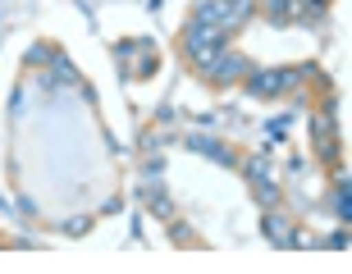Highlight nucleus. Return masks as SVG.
Wrapping results in <instances>:
<instances>
[{"mask_svg": "<svg viewBox=\"0 0 352 274\" xmlns=\"http://www.w3.org/2000/svg\"><path fill=\"white\" fill-rule=\"evenodd\" d=\"M302 78H307V69H256L252 65V73L243 78V87H248L252 101H274V96L298 91Z\"/></svg>", "mask_w": 352, "mask_h": 274, "instance_id": "f257e3e1", "label": "nucleus"}, {"mask_svg": "<svg viewBox=\"0 0 352 274\" xmlns=\"http://www.w3.org/2000/svg\"><path fill=\"white\" fill-rule=\"evenodd\" d=\"M248 73H252V60H248V55H238V51H224L220 60L210 65V73H206V78H210V82H220V87H224V82H243Z\"/></svg>", "mask_w": 352, "mask_h": 274, "instance_id": "f03ea898", "label": "nucleus"}, {"mask_svg": "<svg viewBox=\"0 0 352 274\" xmlns=\"http://www.w3.org/2000/svg\"><path fill=\"white\" fill-rule=\"evenodd\" d=\"M183 146H188V151H201V156H210L215 165H238V156L229 151V146L215 142V137H201V133H188V142H183Z\"/></svg>", "mask_w": 352, "mask_h": 274, "instance_id": "7ed1b4c3", "label": "nucleus"}, {"mask_svg": "<svg viewBox=\"0 0 352 274\" xmlns=\"http://www.w3.org/2000/svg\"><path fill=\"white\" fill-rule=\"evenodd\" d=\"M265 238H270L274 247H293V220H288V215H279V210L270 206V215H265Z\"/></svg>", "mask_w": 352, "mask_h": 274, "instance_id": "20e7f679", "label": "nucleus"}, {"mask_svg": "<svg viewBox=\"0 0 352 274\" xmlns=\"http://www.w3.org/2000/svg\"><path fill=\"white\" fill-rule=\"evenodd\" d=\"M46 69H51V73H46V78L51 82H78V69H74V60H69V55H60V51H51V60H46Z\"/></svg>", "mask_w": 352, "mask_h": 274, "instance_id": "39448f33", "label": "nucleus"}, {"mask_svg": "<svg viewBox=\"0 0 352 274\" xmlns=\"http://www.w3.org/2000/svg\"><path fill=\"white\" fill-rule=\"evenodd\" d=\"M243 174H248L252 187H256V183H270V151H261V156H248V160H243Z\"/></svg>", "mask_w": 352, "mask_h": 274, "instance_id": "423d86ee", "label": "nucleus"}, {"mask_svg": "<svg viewBox=\"0 0 352 274\" xmlns=\"http://www.w3.org/2000/svg\"><path fill=\"white\" fill-rule=\"evenodd\" d=\"M146 210H151L156 220H174V201L165 192H146Z\"/></svg>", "mask_w": 352, "mask_h": 274, "instance_id": "0eeeda50", "label": "nucleus"}, {"mask_svg": "<svg viewBox=\"0 0 352 274\" xmlns=\"http://www.w3.org/2000/svg\"><path fill=\"white\" fill-rule=\"evenodd\" d=\"M256 201H261L265 210L279 206V187H274V183H256Z\"/></svg>", "mask_w": 352, "mask_h": 274, "instance_id": "6e6552de", "label": "nucleus"}, {"mask_svg": "<svg viewBox=\"0 0 352 274\" xmlns=\"http://www.w3.org/2000/svg\"><path fill=\"white\" fill-rule=\"evenodd\" d=\"M46 60H51V46H32V51H28V69H41Z\"/></svg>", "mask_w": 352, "mask_h": 274, "instance_id": "1a4fd4ad", "label": "nucleus"}, {"mask_svg": "<svg viewBox=\"0 0 352 274\" xmlns=\"http://www.w3.org/2000/svg\"><path fill=\"white\" fill-rule=\"evenodd\" d=\"M87 229H91V220H87V215H82V220H69V224H65V233H74V238H78V233H87Z\"/></svg>", "mask_w": 352, "mask_h": 274, "instance_id": "9d476101", "label": "nucleus"}]
</instances>
